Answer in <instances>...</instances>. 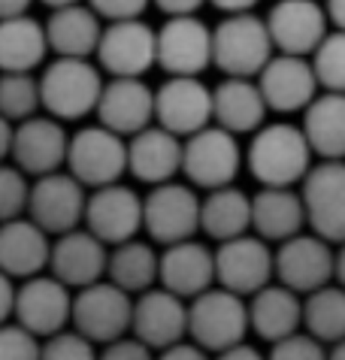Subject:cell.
I'll list each match as a JSON object with an SVG mask.
<instances>
[{
	"mask_svg": "<svg viewBox=\"0 0 345 360\" xmlns=\"http://www.w3.org/2000/svg\"><path fill=\"white\" fill-rule=\"evenodd\" d=\"M155 122L188 139L215 122V97L197 76H170L155 91Z\"/></svg>",
	"mask_w": 345,
	"mask_h": 360,
	"instance_id": "cell-10",
	"label": "cell"
},
{
	"mask_svg": "<svg viewBox=\"0 0 345 360\" xmlns=\"http://www.w3.org/2000/svg\"><path fill=\"white\" fill-rule=\"evenodd\" d=\"M30 0H0V15L4 18H15V15H27Z\"/></svg>",
	"mask_w": 345,
	"mask_h": 360,
	"instance_id": "cell-50",
	"label": "cell"
},
{
	"mask_svg": "<svg viewBox=\"0 0 345 360\" xmlns=\"http://www.w3.org/2000/svg\"><path fill=\"white\" fill-rule=\"evenodd\" d=\"M312 67L324 91L345 94V31H333L312 55Z\"/></svg>",
	"mask_w": 345,
	"mask_h": 360,
	"instance_id": "cell-37",
	"label": "cell"
},
{
	"mask_svg": "<svg viewBox=\"0 0 345 360\" xmlns=\"http://www.w3.org/2000/svg\"><path fill=\"white\" fill-rule=\"evenodd\" d=\"M215 124L230 134H258L267 115V97H263L258 79H233L225 76L215 91Z\"/></svg>",
	"mask_w": 345,
	"mask_h": 360,
	"instance_id": "cell-29",
	"label": "cell"
},
{
	"mask_svg": "<svg viewBox=\"0 0 345 360\" xmlns=\"http://www.w3.org/2000/svg\"><path fill=\"white\" fill-rule=\"evenodd\" d=\"M215 252L209 245L197 243V239H185V243L167 245L161 255V288L179 294L182 300H197L215 288Z\"/></svg>",
	"mask_w": 345,
	"mask_h": 360,
	"instance_id": "cell-25",
	"label": "cell"
},
{
	"mask_svg": "<svg viewBox=\"0 0 345 360\" xmlns=\"http://www.w3.org/2000/svg\"><path fill=\"white\" fill-rule=\"evenodd\" d=\"M318 233H297L276 248V278L294 294L309 297L337 282V252Z\"/></svg>",
	"mask_w": 345,
	"mask_h": 360,
	"instance_id": "cell-7",
	"label": "cell"
},
{
	"mask_svg": "<svg viewBox=\"0 0 345 360\" xmlns=\"http://www.w3.org/2000/svg\"><path fill=\"white\" fill-rule=\"evenodd\" d=\"M203 200L188 185L167 182L146 194V233L161 245H176L194 239L200 230Z\"/></svg>",
	"mask_w": 345,
	"mask_h": 360,
	"instance_id": "cell-15",
	"label": "cell"
},
{
	"mask_svg": "<svg viewBox=\"0 0 345 360\" xmlns=\"http://www.w3.org/2000/svg\"><path fill=\"white\" fill-rule=\"evenodd\" d=\"M215 276H218V288H227V291L239 297H255L276 276V252H270L267 239L249 233L218 243Z\"/></svg>",
	"mask_w": 345,
	"mask_h": 360,
	"instance_id": "cell-11",
	"label": "cell"
},
{
	"mask_svg": "<svg viewBox=\"0 0 345 360\" xmlns=\"http://www.w3.org/2000/svg\"><path fill=\"white\" fill-rule=\"evenodd\" d=\"M30 188L34 185H27V173H22L18 167L6 164L0 169V218L4 221L25 218L22 212H27L30 206Z\"/></svg>",
	"mask_w": 345,
	"mask_h": 360,
	"instance_id": "cell-38",
	"label": "cell"
},
{
	"mask_svg": "<svg viewBox=\"0 0 345 360\" xmlns=\"http://www.w3.org/2000/svg\"><path fill=\"white\" fill-rule=\"evenodd\" d=\"M70 155V136L61 127L58 118L34 115L27 122L15 124L13 148H9V161L27 176H52L61 173Z\"/></svg>",
	"mask_w": 345,
	"mask_h": 360,
	"instance_id": "cell-19",
	"label": "cell"
},
{
	"mask_svg": "<svg viewBox=\"0 0 345 360\" xmlns=\"http://www.w3.org/2000/svg\"><path fill=\"white\" fill-rule=\"evenodd\" d=\"M49 52L46 25L30 15H15L0 22V67L4 73H30L43 64Z\"/></svg>",
	"mask_w": 345,
	"mask_h": 360,
	"instance_id": "cell-32",
	"label": "cell"
},
{
	"mask_svg": "<svg viewBox=\"0 0 345 360\" xmlns=\"http://www.w3.org/2000/svg\"><path fill=\"white\" fill-rule=\"evenodd\" d=\"M0 360H43L39 336L22 324L6 321L0 330Z\"/></svg>",
	"mask_w": 345,
	"mask_h": 360,
	"instance_id": "cell-39",
	"label": "cell"
},
{
	"mask_svg": "<svg viewBox=\"0 0 345 360\" xmlns=\"http://www.w3.org/2000/svg\"><path fill=\"white\" fill-rule=\"evenodd\" d=\"M97 64L113 79H143L158 64V31L143 18H121L104 27Z\"/></svg>",
	"mask_w": 345,
	"mask_h": 360,
	"instance_id": "cell-9",
	"label": "cell"
},
{
	"mask_svg": "<svg viewBox=\"0 0 345 360\" xmlns=\"http://www.w3.org/2000/svg\"><path fill=\"white\" fill-rule=\"evenodd\" d=\"M215 360H267L255 345H246V342H239V345H233L227 348V352H221Z\"/></svg>",
	"mask_w": 345,
	"mask_h": 360,
	"instance_id": "cell-47",
	"label": "cell"
},
{
	"mask_svg": "<svg viewBox=\"0 0 345 360\" xmlns=\"http://www.w3.org/2000/svg\"><path fill=\"white\" fill-rule=\"evenodd\" d=\"M303 134L321 161H345V94L324 91L303 112Z\"/></svg>",
	"mask_w": 345,
	"mask_h": 360,
	"instance_id": "cell-31",
	"label": "cell"
},
{
	"mask_svg": "<svg viewBox=\"0 0 345 360\" xmlns=\"http://www.w3.org/2000/svg\"><path fill=\"white\" fill-rule=\"evenodd\" d=\"M276 52V43L270 37L267 18L255 13H237L227 15L215 27V64L225 76L233 79H258Z\"/></svg>",
	"mask_w": 345,
	"mask_h": 360,
	"instance_id": "cell-3",
	"label": "cell"
},
{
	"mask_svg": "<svg viewBox=\"0 0 345 360\" xmlns=\"http://www.w3.org/2000/svg\"><path fill=\"white\" fill-rule=\"evenodd\" d=\"M149 4H151V0H88V6L94 9L100 18H109V22H121V18H139Z\"/></svg>",
	"mask_w": 345,
	"mask_h": 360,
	"instance_id": "cell-42",
	"label": "cell"
},
{
	"mask_svg": "<svg viewBox=\"0 0 345 360\" xmlns=\"http://www.w3.org/2000/svg\"><path fill=\"white\" fill-rule=\"evenodd\" d=\"M249 227H251V197H246L233 185L206 194L200 209V230L209 239L227 243V239L246 236Z\"/></svg>",
	"mask_w": 345,
	"mask_h": 360,
	"instance_id": "cell-34",
	"label": "cell"
},
{
	"mask_svg": "<svg viewBox=\"0 0 345 360\" xmlns=\"http://www.w3.org/2000/svg\"><path fill=\"white\" fill-rule=\"evenodd\" d=\"M312 155L315 152H312L303 127L276 122V124L261 127L251 136L246 164H249V173L263 188H294L309 176Z\"/></svg>",
	"mask_w": 345,
	"mask_h": 360,
	"instance_id": "cell-1",
	"label": "cell"
},
{
	"mask_svg": "<svg viewBox=\"0 0 345 360\" xmlns=\"http://www.w3.org/2000/svg\"><path fill=\"white\" fill-rule=\"evenodd\" d=\"M327 360H345V339L330 348V352H327Z\"/></svg>",
	"mask_w": 345,
	"mask_h": 360,
	"instance_id": "cell-52",
	"label": "cell"
},
{
	"mask_svg": "<svg viewBox=\"0 0 345 360\" xmlns=\"http://www.w3.org/2000/svg\"><path fill=\"white\" fill-rule=\"evenodd\" d=\"M324 9L330 15V25H337V31H345V0H327Z\"/></svg>",
	"mask_w": 345,
	"mask_h": 360,
	"instance_id": "cell-49",
	"label": "cell"
},
{
	"mask_svg": "<svg viewBox=\"0 0 345 360\" xmlns=\"http://www.w3.org/2000/svg\"><path fill=\"white\" fill-rule=\"evenodd\" d=\"M185 158V139L151 124L146 131L127 139V173L146 185H167L172 176L182 173Z\"/></svg>",
	"mask_w": 345,
	"mask_h": 360,
	"instance_id": "cell-22",
	"label": "cell"
},
{
	"mask_svg": "<svg viewBox=\"0 0 345 360\" xmlns=\"http://www.w3.org/2000/svg\"><path fill=\"white\" fill-rule=\"evenodd\" d=\"M249 318L251 330L263 342H282L303 324V300L285 285H267L255 297H249Z\"/></svg>",
	"mask_w": 345,
	"mask_h": 360,
	"instance_id": "cell-30",
	"label": "cell"
},
{
	"mask_svg": "<svg viewBox=\"0 0 345 360\" xmlns=\"http://www.w3.org/2000/svg\"><path fill=\"white\" fill-rule=\"evenodd\" d=\"M67 169L85 188H106L118 185L121 173H127V143L125 136L109 131L104 124L82 127L70 139Z\"/></svg>",
	"mask_w": 345,
	"mask_h": 360,
	"instance_id": "cell-8",
	"label": "cell"
},
{
	"mask_svg": "<svg viewBox=\"0 0 345 360\" xmlns=\"http://www.w3.org/2000/svg\"><path fill=\"white\" fill-rule=\"evenodd\" d=\"M109 282L118 285L121 291H127L130 297H139L155 288L161 282V255H155V248L143 239H130L125 245H115L109 252V269H106Z\"/></svg>",
	"mask_w": 345,
	"mask_h": 360,
	"instance_id": "cell-33",
	"label": "cell"
},
{
	"mask_svg": "<svg viewBox=\"0 0 345 360\" xmlns=\"http://www.w3.org/2000/svg\"><path fill=\"white\" fill-rule=\"evenodd\" d=\"M130 333L155 352H167L191 336V306H185V300L167 288H151L134 300Z\"/></svg>",
	"mask_w": 345,
	"mask_h": 360,
	"instance_id": "cell-16",
	"label": "cell"
},
{
	"mask_svg": "<svg viewBox=\"0 0 345 360\" xmlns=\"http://www.w3.org/2000/svg\"><path fill=\"white\" fill-rule=\"evenodd\" d=\"M73 294L64 282L55 276H34L18 285V306H15V324L27 327L37 336H55L64 333L67 321H73Z\"/></svg>",
	"mask_w": 345,
	"mask_h": 360,
	"instance_id": "cell-20",
	"label": "cell"
},
{
	"mask_svg": "<svg viewBox=\"0 0 345 360\" xmlns=\"http://www.w3.org/2000/svg\"><path fill=\"white\" fill-rule=\"evenodd\" d=\"M43 360H100L94 342L79 330H64L43 342Z\"/></svg>",
	"mask_w": 345,
	"mask_h": 360,
	"instance_id": "cell-40",
	"label": "cell"
},
{
	"mask_svg": "<svg viewBox=\"0 0 345 360\" xmlns=\"http://www.w3.org/2000/svg\"><path fill=\"white\" fill-rule=\"evenodd\" d=\"M258 85L272 112H306L321 88L312 61L297 55H276L258 76Z\"/></svg>",
	"mask_w": 345,
	"mask_h": 360,
	"instance_id": "cell-21",
	"label": "cell"
},
{
	"mask_svg": "<svg viewBox=\"0 0 345 360\" xmlns=\"http://www.w3.org/2000/svg\"><path fill=\"white\" fill-rule=\"evenodd\" d=\"M267 360H327L324 342L309 333H294L282 342H272Z\"/></svg>",
	"mask_w": 345,
	"mask_h": 360,
	"instance_id": "cell-41",
	"label": "cell"
},
{
	"mask_svg": "<svg viewBox=\"0 0 345 360\" xmlns=\"http://www.w3.org/2000/svg\"><path fill=\"white\" fill-rule=\"evenodd\" d=\"M134 327V300L113 282H97L76 291L73 300V330L88 336L94 345H109L125 339Z\"/></svg>",
	"mask_w": 345,
	"mask_h": 360,
	"instance_id": "cell-6",
	"label": "cell"
},
{
	"mask_svg": "<svg viewBox=\"0 0 345 360\" xmlns=\"http://www.w3.org/2000/svg\"><path fill=\"white\" fill-rule=\"evenodd\" d=\"M158 360H212V357L206 354V348H200L197 342H179V345L167 348V352H161Z\"/></svg>",
	"mask_w": 345,
	"mask_h": 360,
	"instance_id": "cell-45",
	"label": "cell"
},
{
	"mask_svg": "<svg viewBox=\"0 0 345 360\" xmlns=\"http://www.w3.org/2000/svg\"><path fill=\"white\" fill-rule=\"evenodd\" d=\"M303 327L324 345H337L345 339V288L327 285L303 300Z\"/></svg>",
	"mask_w": 345,
	"mask_h": 360,
	"instance_id": "cell-35",
	"label": "cell"
},
{
	"mask_svg": "<svg viewBox=\"0 0 345 360\" xmlns=\"http://www.w3.org/2000/svg\"><path fill=\"white\" fill-rule=\"evenodd\" d=\"M155 348H149L146 342H139L137 336H125V339H115V342L104 345L100 352V360H158Z\"/></svg>",
	"mask_w": 345,
	"mask_h": 360,
	"instance_id": "cell-43",
	"label": "cell"
},
{
	"mask_svg": "<svg viewBox=\"0 0 345 360\" xmlns=\"http://www.w3.org/2000/svg\"><path fill=\"white\" fill-rule=\"evenodd\" d=\"M52 276L67 288H91L100 282V276L109 269L106 243L91 233V230H70L58 236L52 245Z\"/></svg>",
	"mask_w": 345,
	"mask_h": 360,
	"instance_id": "cell-24",
	"label": "cell"
},
{
	"mask_svg": "<svg viewBox=\"0 0 345 360\" xmlns=\"http://www.w3.org/2000/svg\"><path fill=\"white\" fill-rule=\"evenodd\" d=\"M43 109L58 122H76L97 112L104 97V76L88 58H55L39 76Z\"/></svg>",
	"mask_w": 345,
	"mask_h": 360,
	"instance_id": "cell-2",
	"label": "cell"
},
{
	"mask_svg": "<svg viewBox=\"0 0 345 360\" xmlns=\"http://www.w3.org/2000/svg\"><path fill=\"white\" fill-rule=\"evenodd\" d=\"M39 4H46L49 9H64V6H73L79 0H39Z\"/></svg>",
	"mask_w": 345,
	"mask_h": 360,
	"instance_id": "cell-53",
	"label": "cell"
},
{
	"mask_svg": "<svg viewBox=\"0 0 345 360\" xmlns=\"http://www.w3.org/2000/svg\"><path fill=\"white\" fill-rule=\"evenodd\" d=\"M151 4H155L161 13H167V18H172V15H194L206 0H151Z\"/></svg>",
	"mask_w": 345,
	"mask_h": 360,
	"instance_id": "cell-46",
	"label": "cell"
},
{
	"mask_svg": "<svg viewBox=\"0 0 345 360\" xmlns=\"http://www.w3.org/2000/svg\"><path fill=\"white\" fill-rule=\"evenodd\" d=\"M43 106V88L30 73H4L0 82V112L9 122H27Z\"/></svg>",
	"mask_w": 345,
	"mask_h": 360,
	"instance_id": "cell-36",
	"label": "cell"
},
{
	"mask_svg": "<svg viewBox=\"0 0 345 360\" xmlns=\"http://www.w3.org/2000/svg\"><path fill=\"white\" fill-rule=\"evenodd\" d=\"M242 167V152L237 134L225 131L218 124L203 127L200 134L185 139V158H182V173L194 188L203 191H218L237 179Z\"/></svg>",
	"mask_w": 345,
	"mask_h": 360,
	"instance_id": "cell-5",
	"label": "cell"
},
{
	"mask_svg": "<svg viewBox=\"0 0 345 360\" xmlns=\"http://www.w3.org/2000/svg\"><path fill=\"white\" fill-rule=\"evenodd\" d=\"M337 285L345 288V243L339 245V252H337Z\"/></svg>",
	"mask_w": 345,
	"mask_h": 360,
	"instance_id": "cell-51",
	"label": "cell"
},
{
	"mask_svg": "<svg viewBox=\"0 0 345 360\" xmlns=\"http://www.w3.org/2000/svg\"><path fill=\"white\" fill-rule=\"evenodd\" d=\"M15 306H18V285L9 276H0V318L13 321Z\"/></svg>",
	"mask_w": 345,
	"mask_h": 360,
	"instance_id": "cell-44",
	"label": "cell"
},
{
	"mask_svg": "<svg viewBox=\"0 0 345 360\" xmlns=\"http://www.w3.org/2000/svg\"><path fill=\"white\" fill-rule=\"evenodd\" d=\"M85 227L106 245H125L146 230V200L127 185H106L88 197Z\"/></svg>",
	"mask_w": 345,
	"mask_h": 360,
	"instance_id": "cell-12",
	"label": "cell"
},
{
	"mask_svg": "<svg viewBox=\"0 0 345 360\" xmlns=\"http://www.w3.org/2000/svg\"><path fill=\"white\" fill-rule=\"evenodd\" d=\"M215 55V31L197 15H172L158 31V67L170 76H200Z\"/></svg>",
	"mask_w": 345,
	"mask_h": 360,
	"instance_id": "cell-14",
	"label": "cell"
},
{
	"mask_svg": "<svg viewBox=\"0 0 345 360\" xmlns=\"http://www.w3.org/2000/svg\"><path fill=\"white\" fill-rule=\"evenodd\" d=\"M49 49L58 58H91L97 55L100 39H104V25L91 6L73 4L64 9H52L46 22Z\"/></svg>",
	"mask_w": 345,
	"mask_h": 360,
	"instance_id": "cell-28",
	"label": "cell"
},
{
	"mask_svg": "<svg viewBox=\"0 0 345 360\" xmlns=\"http://www.w3.org/2000/svg\"><path fill=\"white\" fill-rule=\"evenodd\" d=\"M212 6H218L221 13H227V15H237V13H251L261 0H209Z\"/></svg>",
	"mask_w": 345,
	"mask_h": 360,
	"instance_id": "cell-48",
	"label": "cell"
},
{
	"mask_svg": "<svg viewBox=\"0 0 345 360\" xmlns=\"http://www.w3.org/2000/svg\"><path fill=\"white\" fill-rule=\"evenodd\" d=\"M97 118L118 136H137L155 122V91L143 79H109L97 106Z\"/></svg>",
	"mask_w": 345,
	"mask_h": 360,
	"instance_id": "cell-23",
	"label": "cell"
},
{
	"mask_svg": "<svg viewBox=\"0 0 345 360\" xmlns=\"http://www.w3.org/2000/svg\"><path fill=\"white\" fill-rule=\"evenodd\" d=\"M303 224H309L303 194L291 191V188H261L251 197V227H255V236L282 245L297 236Z\"/></svg>",
	"mask_w": 345,
	"mask_h": 360,
	"instance_id": "cell-27",
	"label": "cell"
},
{
	"mask_svg": "<svg viewBox=\"0 0 345 360\" xmlns=\"http://www.w3.org/2000/svg\"><path fill=\"white\" fill-rule=\"evenodd\" d=\"M85 209H88L85 185L73 173L39 176L34 188H30L27 218L37 221L46 233L64 236L70 230H76L79 221H85Z\"/></svg>",
	"mask_w": 345,
	"mask_h": 360,
	"instance_id": "cell-17",
	"label": "cell"
},
{
	"mask_svg": "<svg viewBox=\"0 0 345 360\" xmlns=\"http://www.w3.org/2000/svg\"><path fill=\"white\" fill-rule=\"evenodd\" d=\"M303 203L312 230L333 245L345 243V161H321L303 179Z\"/></svg>",
	"mask_w": 345,
	"mask_h": 360,
	"instance_id": "cell-13",
	"label": "cell"
},
{
	"mask_svg": "<svg viewBox=\"0 0 345 360\" xmlns=\"http://www.w3.org/2000/svg\"><path fill=\"white\" fill-rule=\"evenodd\" d=\"M251 330L246 297L227 288H209L206 294L191 300V339L206 352H227L239 345Z\"/></svg>",
	"mask_w": 345,
	"mask_h": 360,
	"instance_id": "cell-4",
	"label": "cell"
},
{
	"mask_svg": "<svg viewBox=\"0 0 345 360\" xmlns=\"http://www.w3.org/2000/svg\"><path fill=\"white\" fill-rule=\"evenodd\" d=\"M52 264V245L49 233L30 218L4 221L0 230V266L9 278H34Z\"/></svg>",
	"mask_w": 345,
	"mask_h": 360,
	"instance_id": "cell-26",
	"label": "cell"
},
{
	"mask_svg": "<svg viewBox=\"0 0 345 360\" xmlns=\"http://www.w3.org/2000/svg\"><path fill=\"white\" fill-rule=\"evenodd\" d=\"M330 15L318 0H279L267 15L270 37L279 55L309 58L327 39Z\"/></svg>",
	"mask_w": 345,
	"mask_h": 360,
	"instance_id": "cell-18",
	"label": "cell"
}]
</instances>
